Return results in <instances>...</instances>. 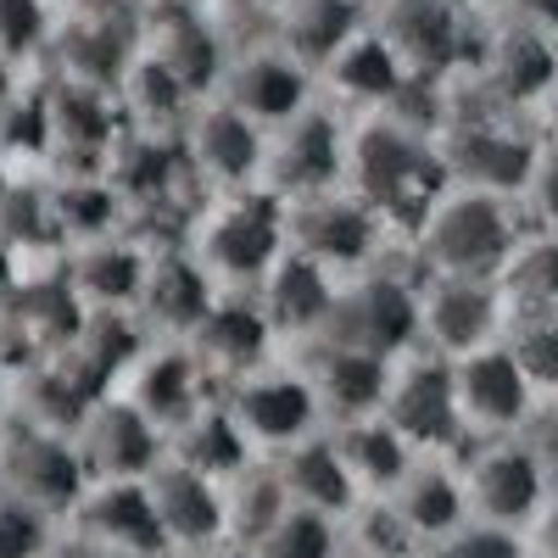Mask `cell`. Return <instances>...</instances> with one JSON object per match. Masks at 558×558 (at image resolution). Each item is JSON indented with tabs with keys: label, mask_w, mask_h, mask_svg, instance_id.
<instances>
[{
	"label": "cell",
	"mask_w": 558,
	"mask_h": 558,
	"mask_svg": "<svg viewBox=\"0 0 558 558\" xmlns=\"http://www.w3.org/2000/svg\"><path fill=\"white\" fill-rule=\"evenodd\" d=\"M347 191L375 213L386 229H418L436 207V196L447 191V168L436 157L430 129L408 118V112H363L347 118Z\"/></svg>",
	"instance_id": "6da1fadb"
},
{
	"label": "cell",
	"mask_w": 558,
	"mask_h": 558,
	"mask_svg": "<svg viewBox=\"0 0 558 558\" xmlns=\"http://www.w3.org/2000/svg\"><path fill=\"white\" fill-rule=\"evenodd\" d=\"M184 252L207 268L218 291H257V279L286 252V202L263 184L218 191L196 207L184 229Z\"/></svg>",
	"instance_id": "7a4b0ae2"
},
{
	"label": "cell",
	"mask_w": 558,
	"mask_h": 558,
	"mask_svg": "<svg viewBox=\"0 0 558 558\" xmlns=\"http://www.w3.org/2000/svg\"><path fill=\"white\" fill-rule=\"evenodd\" d=\"M520 218L514 196L470 191V184H447L436 207L418 218L413 252L425 274H452V279H497L508 252L520 246Z\"/></svg>",
	"instance_id": "3957f363"
},
{
	"label": "cell",
	"mask_w": 558,
	"mask_h": 558,
	"mask_svg": "<svg viewBox=\"0 0 558 558\" xmlns=\"http://www.w3.org/2000/svg\"><path fill=\"white\" fill-rule=\"evenodd\" d=\"M318 341L352 347L363 357H402L408 347H418V279L375 263L336 286V302L324 313Z\"/></svg>",
	"instance_id": "277c9868"
},
{
	"label": "cell",
	"mask_w": 558,
	"mask_h": 558,
	"mask_svg": "<svg viewBox=\"0 0 558 558\" xmlns=\"http://www.w3.org/2000/svg\"><path fill=\"white\" fill-rule=\"evenodd\" d=\"M39 123H45V173H101L123 134L112 89L62 73L39 78Z\"/></svg>",
	"instance_id": "5b68a950"
},
{
	"label": "cell",
	"mask_w": 558,
	"mask_h": 558,
	"mask_svg": "<svg viewBox=\"0 0 558 558\" xmlns=\"http://www.w3.org/2000/svg\"><path fill=\"white\" fill-rule=\"evenodd\" d=\"M386 235L391 229L368 213L347 184L318 191V196H302V202H286V252L318 263L324 274H336V279H352L363 268H375Z\"/></svg>",
	"instance_id": "8992f818"
},
{
	"label": "cell",
	"mask_w": 558,
	"mask_h": 558,
	"mask_svg": "<svg viewBox=\"0 0 558 558\" xmlns=\"http://www.w3.org/2000/svg\"><path fill=\"white\" fill-rule=\"evenodd\" d=\"M84 486H89V475L73 452V436L23 425V418L0 425V497L7 502L34 508V514H45L51 525H68Z\"/></svg>",
	"instance_id": "52a82bcc"
},
{
	"label": "cell",
	"mask_w": 558,
	"mask_h": 558,
	"mask_svg": "<svg viewBox=\"0 0 558 558\" xmlns=\"http://www.w3.org/2000/svg\"><path fill=\"white\" fill-rule=\"evenodd\" d=\"M218 402L229 408V418L241 425V436L257 458H274V452L307 441L313 430H324L318 397L286 352L263 368H252V375H241L235 386H223Z\"/></svg>",
	"instance_id": "ba28073f"
},
{
	"label": "cell",
	"mask_w": 558,
	"mask_h": 558,
	"mask_svg": "<svg viewBox=\"0 0 558 558\" xmlns=\"http://www.w3.org/2000/svg\"><path fill=\"white\" fill-rule=\"evenodd\" d=\"M380 418L413 447V452H458L463 418L452 402V363L430 347H408L386 368Z\"/></svg>",
	"instance_id": "9c48e42d"
},
{
	"label": "cell",
	"mask_w": 558,
	"mask_h": 558,
	"mask_svg": "<svg viewBox=\"0 0 558 558\" xmlns=\"http://www.w3.org/2000/svg\"><path fill=\"white\" fill-rule=\"evenodd\" d=\"M347 173V118L324 101L302 107L296 118L274 123L263 134V173L257 184L279 202H302L318 191H336Z\"/></svg>",
	"instance_id": "30bf717a"
},
{
	"label": "cell",
	"mask_w": 558,
	"mask_h": 558,
	"mask_svg": "<svg viewBox=\"0 0 558 558\" xmlns=\"http://www.w3.org/2000/svg\"><path fill=\"white\" fill-rule=\"evenodd\" d=\"M458 481H463L470 520L502 525V531H525L536 520V508L547 502L542 458H536L531 436H486V441H475L458 463Z\"/></svg>",
	"instance_id": "8fae6325"
},
{
	"label": "cell",
	"mask_w": 558,
	"mask_h": 558,
	"mask_svg": "<svg viewBox=\"0 0 558 558\" xmlns=\"http://www.w3.org/2000/svg\"><path fill=\"white\" fill-rule=\"evenodd\" d=\"M218 101H229L241 118H252L257 129H274L296 118L302 107L318 101V78L302 57H291L274 34L252 39V45H229L223 73H218Z\"/></svg>",
	"instance_id": "7c38bea8"
},
{
	"label": "cell",
	"mask_w": 558,
	"mask_h": 558,
	"mask_svg": "<svg viewBox=\"0 0 558 558\" xmlns=\"http://www.w3.org/2000/svg\"><path fill=\"white\" fill-rule=\"evenodd\" d=\"M452 363V402L463 418V441H486V436H525V425L536 418V391L525 386L520 363L508 357L502 341L475 347Z\"/></svg>",
	"instance_id": "4fadbf2b"
},
{
	"label": "cell",
	"mask_w": 558,
	"mask_h": 558,
	"mask_svg": "<svg viewBox=\"0 0 558 558\" xmlns=\"http://www.w3.org/2000/svg\"><path fill=\"white\" fill-rule=\"evenodd\" d=\"M263 134L268 129L241 118L229 101L202 96L191 107V118H184V129H179V151H184V168H191V179L207 196L246 191V184H257V173H263Z\"/></svg>",
	"instance_id": "5bb4252c"
},
{
	"label": "cell",
	"mask_w": 558,
	"mask_h": 558,
	"mask_svg": "<svg viewBox=\"0 0 558 558\" xmlns=\"http://www.w3.org/2000/svg\"><path fill=\"white\" fill-rule=\"evenodd\" d=\"M375 23L386 34V45L402 57V68L413 78L447 84L458 68L475 62V39H470V17L447 0H380Z\"/></svg>",
	"instance_id": "9a60e30c"
},
{
	"label": "cell",
	"mask_w": 558,
	"mask_h": 558,
	"mask_svg": "<svg viewBox=\"0 0 558 558\" xmlns=\"http://www.w3.org/2000/svg\"><path fill=\"white\" fill-rule=\"evenodd\" d=\"M508 302L497 279H452V274H418V347L441 357H463L492 347L502 336Z\"/></svg>",
	"instance_id": "2e32d148"
},
{
	"label": "cell",
	"mask_w": 558,
	"mask_h": 558,
	"mask_svg": "<svg viewBox=\"0 0 558 558\" xmlns=\"http://www.w3.org/2000/svg\"><path fill=\"white\" fill-rule=\"evenodd\" d=\"M112 391H118L129 408L146 413L151 425L162 430V441H168L202 402H213L207 368L196 363V352L184 347V341H146V347H140V357L118 375Z\"/></svg>",
	"instance_id": "e0dca14e"
},
{
	"label": "cell",
	"mask_w": 558,
	"mask_h": 558,
	"mask_svg": "<svg viewBox=\"0 0 558 558\" xmlns=\"http://www.w3.org/2000/svg\"><path fill=\"white\" fill-rule=\"evenodd\" d=\"M73 452H78L89 481H146L162 463L168 441L140 408H129L118 391H107V397H96V408L78 418Z\"/></svg>",
	"instance_id": "ac0fdd59"
},
{
	"label": "cell",
	"mask_w": 558,
	"mask_h": 558,
	"mask_svg": "<svg viewBox=\"0 0 558 558\" xmlns=\"http://www.w3.org/2000/svg\"><path fill=\"white\" fill-rule=\"evenodd\" d=\"M184 347H191L196 363L207 368L213 391L235 386L241 375H252V368L279 357V336H274V324L263 318L252 291H218V302L202 313L196 330L184 336Z\"/></svg>",
	"instance_id": "d6986e66"
},
{
	"label": "cell",
	"mask_w": 558,
	"mask_h": 558,
	"mask_svg": "<svg viewBox=\"0 0 558 558\" xmlns=\"http://www.w3.org/2000/svg\"><path fill=\"white\" fill-rule=\"evenodd\" d=\"M218 302V286L207 268L179 246H146V274H140V296H134V324L151 341H184L202 324V313Z\"/></svg>",
	"instance_id": "ffe728a7"
},
{
	"label": "cell",
	"mask_w": 558,
	"mask_h": 558,
	"mask_svg": "<svg viewBox=\"0 0 558 558\" xmlns=\"http://www.w3.org/2000/svg\"><path fill=\"white\" fill-rule=\"evenodd\" d=\"M68 531L84 547H107V553H123V558L168 553V536L157 525L146 481H89L84 497L73 502V514H68Z\"/></svg>",
	"instance_id": "44dd1931"
},
{
	"label": "cell",
	"mask_w": 558,
	"mask_h": 558,
	"mask_svg": "<svg viewBox=\"0 0 558 558\" xmlns=\"http://www.w3.org/2000/svg\"><path fill=\"white\" fill-rule=\"evenodd\" d=\"M475 89L492 96L497 107L508 112H525V107H542L547 84L558 78V39L525 28L520 17H508L502 28H492L481 45H475Z\"/></svg>",
	"instance_id": "7402d4cb"
},
{
	"label": "cell",
	"mask_w": 558,
	"mask_h": 558,
	"mask_svg": "<svg viewBox=\"0 0 558 558\" xmlns=\"http://www.w3.org/2000/svg\"><path fill=\"white\" fill-rule=\"evenodd\" d=\"M286 357L302 368V380L313 386L318 397V413L324 425H347V418H368L380 413V391H386V357H363L352 347H336V341H302V347H286Z\"/></svg>",
	"instance_id": "603a6c76"
},
{
	"label": "cell",
	"mask_w": 558,
	"mask_h": 558,
	"mask_svg": "<svg viewBox=\"0 0 558 558\" xmlns=\"http://www.w3.org/2000/svg\"><path fill=\"white\" fill-rule=\"evenodd\" d=\"M140 51H146L168 78H179L191 89V101H202L218 89L229 34H218L213 23H202L184 7H151V12H140Z\"/></svg>",
	"instance_id": "cb8c5ba5"
},
{
	"label": "cell",
	"mask_w": 558,
	"mask_h": 558,
	"mask_svg": "<svg viewBox=\"0 0 558 558\" xmlns=\"http://www.w3.org/2000/svg\"><path fill=\"white\" fill-rule=\"evenodd\" d=\"M313 78H318V89H330L336 101H347L363 118V112L397 107V96L408 89L413 73L402 68V57L386 45V34L375 23H363L357 34H347L336 51L313 68Z\"/></svg>",
	"instance_id": "d4e9b609"
},
{
	"label": "cell",
	"mask_w": 558,
	"mask_h": 558,
	"mask_svg": "<svg viewBox=\"0 0 558 558\" xmlns=\"http://www.w3.org/2000/svg\"><path fill=\"white\" fill-rule=\"evenodd\" d=\"M146 492H151L157 525H162L173 553H207V547L229 542V531H223V486L218 481L184 470L179 458L162 452V463L146 475Z\"/></svg>",
	"instance_id": "484cf974"
},
{
	"label": "cell",
	"mask_w": 558,
	"mask_h": 558,
	"mask_svg": "<svg viewBox=\"0 0 558 558\" xmlns=\"http://www.w3.org/2000/svg\"><path fill=\"white\" fill-rule=\"evenodd\" d=\"M336 286L341 279L336 274H324L318 263L296 257V252H279V263L257 279V307L263 318L274 324V336H279V352L286 347H302L324 330V313H330L336 302Z\"/></svg>",
	"instance_id": "4316f807"
},
{
	"label": "cell",
	"mask_w": 558,
	"mask_h": 558,
	"mask_svg": "<svg viewBox=\"0 0 558 558\" xmlns=\"http://www.w3.org/2000/svg\"><path fill=\"white\" fill-rule=\"evenodd\" d=\"M386 502L397 508V520L408 525V536H413L418 547H430V542L452 536L463 520H470L458 463H447V452H418L413 470L397 481V492H391Z\"/></svg>",
	"instance_id": "83f0119b"
},
{
	"label": "cell",
	"mask_w": 558,
	"mask_h": 558,
	"mask_svg": "<svg viewBox=\"0 0 558 558\" xmlns=\"http://www.w3.org/2000/svg\"><path fill=\"white\" fill-rule=\"evenodd\" d=\"M140 274H146V246H140L129 229L107 241H89L68 252V291L84 302V313H129L140 296Z\"/></svg>",
	"instance_id": "f1b7e54d"
},
{
	"label": "cell",
	"mask_w": 558,
	"mask_h": 558,
	"mask_svg": "<svg viewBox=\"0 0 558 558\" xmlns=\"http://www.w3.org/2000/svg\"><path fill=\"white\" fill-rule=\"evenodd\" d=\"M39 179H45V207H51V229H57L62 252L129 229L123 196L112 191L107 173H39Z\"/></svg>",
	"instance_id": "f546056e"
},
{
	"label": "cell",
	"mask_w": 558,
	"mask_h": 558,
	"mask_svg": "<svg viewBox=\"0 0 558 558\" xmlns=\"http://www.w3.org/2000/svg\"><path fill=\"white\" fill-rule=\"evenodd\" d=\"M268 463H274L279 486H286V497L296 508H318V514H330V520H347L352 508L363 502L352 475H347V463H341V452H336V441H330V430H313L307 441L274 452Z\"/></svg>",
	"instance_id": "4dcf8cb0"
},
{
	"label": "cell",
	"mask_w": 558,
	"mask_h": 558,
	"mask_svg": "<svg viewBox=\"0 0 558 558\" xmlns=\"http://www.w3.org/2000/svg\"><path fill=\"white\" fill-rule=\"evenodd\" d=\"M324 430H330V441H336V452H341V463H347L357 497H391L397 481L413 470V458H418L380 413L347 418V425H324Z\"/></svg>",
	"instance_id": "1f68e13d"
},
{
	"label": "cell",
	"mask_w": 558,
	"mask_h": 558,
	"mask_svg": "<svg viewBox=\"0 0 558 558\" xmlns=\"http://www.w3.org/2000/svg\"><path fill=\"white\" fill-rule=\"evenodd\" d=\"M168 458H179L184 470H196V475H207V481L223 486V481H235L257 452L246 447L241 425L229 418V408H223L218 391H213V402H202V408L168 436Z\"/></svg>",
	"instance_id": "d6a6232c"
},
{
	"label": "cell",
	"mask_w": 558,
	"mask_h": 558,
	"mask_svg": "<svg viewBox=\"0 0 558 558\" xmlns=\"http://www.w3.org/2000/svg\"><path fill=\"white\" fill-rule=\"evenodd\" d=\"M268 23H274V39L286 45L291 57L318 68L347 34H357L368 23V7L363 0H274Z\"/></svg>",
	"instance_id": "836d02e7"
},
{
	"label": "cell",
	"mask_w": 558,
	"mask_h": 558,
	"mask_svg": "<svg viewBox=\"0 0 558 558\" xmlns=\"http://www.w3.org/2000/svg\"><path fill=\"white\" fill-rule=\"evenodd\" d=\"M286 508H291V497H286V486H279L268 458H252L235 481H223V531H229L235 547H252Z\"/></svg>",
	"instance_id": "e575fe53"
},
{
	"label": "cell",
	"mask_w": 558,
	"mask_h": 558,
	"mask_svg": "<svg viewBox=\"0 0 558 558\" xmlns=\"http://www.w3.org/2000/svg\"><path fill=\"white\" fill-rule=\"evenodd\" d=\"M497 291L508 302V313H536V307H558V229H536L520 235V246L508 252Z\"/></svg>",
	"instance_id": "d590c367"
},
{
	"label": "cell",
	"mask_w": 558,
	"mask_h": 558,
	"mask_svg": "<svg viewBox=\"0 0 558 558\" xmlns=\"http://www.w3.org/2000/svg\"><path fill=\"white\" fill-rule=\"evenodd\" d=\"M497 341L520 363V375L536 391V402H558V307L508 313Z\"/></svg>",
	"instance_id": "8d00e7d4"
},
{
	"label": "cell",
	"mask_w": 558,
	"mask_h": 558,
	"mask_svg": "<svg viewBox=\"0 0 558 558\" xmlns=\"http://www.w3.org/2000/svg\"><path fill=\"white\" fill-rule=\"evenodd\" d=\"M341 520L318 514V508H286L257 542H252V558H341Z\"/></svg>",
	"instance_id": "74e56055"
},
{
	"label": "cell",
	"mask_w": 558,
	"mask_h": 558,
	"mask_svg": "<svg viewBox=\"0 0 558 558\" xmlns=\"http://www.w3.org/2000/svg\"><path fill=\"white\" fill-rule=\"evenodd\" d=\"M51 39V0H0V57L28 62Z\"/></svg>",
	"instance_id": "f35d334b"
},
{
	"label": "cell",
	"mask_w": 558,
	"mask_h": 558,
	"mask_svg": "<svg viewBox=\"0 0 558 558\" xmlns=\"http://www.w3.org/2000/svg\"><path fill=\"white\" fill-rule=\"evenodd\" d=\"M418 558H525L520 531H502V525H481V520H463L452 536L418 547Z\"/></svg>",
	"instance_id": "ab89813d"
},
{
	"label": "cell",
	"mask_w": 558,
	"mask_h": 558,
	"mask_svg": "<svg viewBox=\"0 0 558 558\" xmlns=\"http://www.w3.org/2000/svg\"><path fill=\"white\" fill-rule=\"evenodd\" d=\"M51 542H57L51 520L0 497V558H51Z\"/></svg>",
	"instance_id": "60d3db41"
},
{
	"label": "cell",
	"mask_w": 558,
	"mask_h": 558,
	"mask_svg": "<svg viewBox=\"0 0 558 558\" xmlns=\"http://www.w3.org/2000/svg\"><path fill=\"white\" fill-rule=\"evenodd\" d=\"M520 202L531 207V218L542 229H558V140H536V157L525 168Z\"/></svg>",
	"instance_id": "b9f144b4"
},
{
	"label": "cell",
	"mask_w": 558,
	"mask_h": 558,
	"mask_svg": "<svg viewBox=\"0 0 558 558\" xmlns=\"http://www.w3.org/2000/svg\"><path fill=\"white\" fill-rule=\"evenodd\" d=\"M525 558H558V497H547L536 508V520L525 525Z\"/></svg>",
	"instance_id": "7bdbcfd3"
},
{
	"label": "cell",
	"mask_w": 558,
	"mask_h": 558,
	"mask_svg": "<svg viewBox=\"0 0 558 558\" xmlns=\"http://www.w3.org/2000/svg\"><path fill=\"white\" fill-rule=\"evenodd\" d=\"M508 12H514L525 28H536V34L558 39V0H508Z\"/></svg>",
	"instance_id": "ee69618b"
},
{
	"label": "cell",
	"mask_w": 558,
	"mask_h": 558,
	"mask_svg": "<svg viewBox=\"0 0 558 558\" xmlns=\"http://www.w3.org/2000/svg\"><path fill=\"white\" fill-rule=\"evenodd\" d=\"M23 62H12V57H0V112H7L17 96H23Z\"/></svg>",
	"instance_id": "f6af8a7d"
},
{
	"label": "cell",
	"mask_w": 558,
	"mask_h": 558,
	"mask_svg": "<svg viewBox=\"0 0 558 558\" xmlns=\"http://www.w3.org/2000/svg\"><path fill=\"white\" fill-rule=\"evenodd\" d=\"M531 447H536V458H542V481H547V497H558V436H536Z\"/></svg>",
	"instance_id": "bcb514c9"
},
{
	"label": "cell",
	"mask_w": 558,
	"mask_h": 558,
	"mask_svg": "<svg viewBox=\"0 0 558 558\" xmlns=\"http://www.w3.org/2000/svg\"><path fill=\"white\" fill-rule=\"evenodd\" d=\"M542 118H547V140H558V78L547 84V96H542V107H536Z\"/></svg>",
	"instance_id": "7dc6e473"
},
{
	"label": "cell",
	"mask_w": 558,
	"mask_h": 558,
	"mask_svg": "<svg viewBox=\"0 0 558 558\" xmlns=\"http://www.w3.org/2000/svg\"><path fill=\"white\" fill-rule=\"evenodd\" d=\"M12 413V368H7V357H0V418Z\"/></svg>",
	"instance_id": "c3c4849f"
},
{
	"label": "cell",
	"mask_w": 558,
	"mask_h": 558,
	"mask_svg": "<svg viewBox=\"0 0 558 558\" xmlns=\"http://www.w3.org/2000/svg\"><path fill=\"white\" fill-rule=\"evenodd\" d=\"M196 558H252V547H235V542H218V547H207V553H196Z\"/></svg>",
	"instance_id": "681fc988"
},
{
	"label": "cell",
	"mask_w": 558,
	"mask_h": 558,
	"mask_svg": "<svg viewBox=\"0 0 558 558\" xmlns=\"http://www.w3.org/2000/svg\"><path fill=\"white\" fill-rule=\"evenodd\" d=\"M12 179H17V162L7 157V146H0V196H7V191H12Z\"/></svg>",
	"instance_id": "f907efd6"
},
{
	"label": "cell",
	"mask_w": 558,
	"mask_h": 558,
	"mask_svg": "<svg viewBox=\"0 0 558 558\" xmlns=\"http://www.w3.org/2000/svg\"><path fill=\"white\" fill-rule=\"evenodd\" d=\"M447 7H458L463 17H470V12H486V7H508V0H447Z\"/></svg>",
	"instance_id": "816d5d0a"
},
{
	"label": "cell",
	"mask_w": 558,
	"mask_h": 558,
	"mask_svg": "<svg viewBox=\"0 0 558 558\" xmlns=\"http://www.w3.org/2000/svg\"><path fill=\"white\" fill-rule=\"evenodd\" d=\"M68 558H123V553H107V547H84V542H73V553Z\"/></svg>",
	"instance_id": "f5cc1de1"
}]
</instances>
